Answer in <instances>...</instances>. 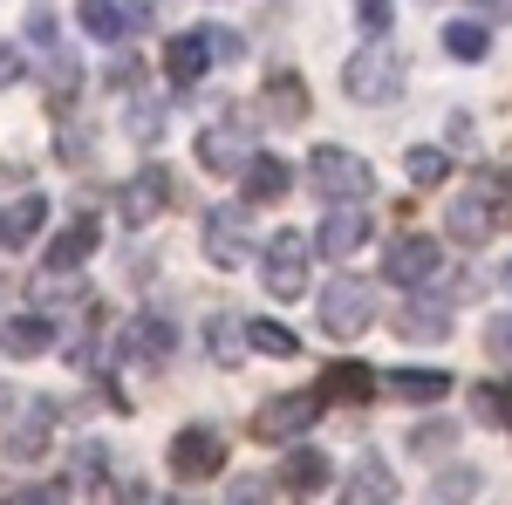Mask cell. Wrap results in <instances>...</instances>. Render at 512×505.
Masks as SVG:
<instances>
[{
	"label": "cell",
	"instance_id": "obj_34",
	"mask_svg": "<svg viewBox=\"0 0 512 505\" xmlns=\"http://www.w3.org/2000/svg\"><path fill=\"white\" fill-rule=\"evenodd\" d=\"M28 41H35L41 55L62 48V21H55V7H28Z\"/></svg>",
	"mask_w": 512,
	"mask_h": 505
},
{
	"label": "cell",
	"instance_id": "obj_17",
	"mask_svg": "<svg viewBox=\"0 0 512 505\" xmlns=\"http://www.w3.org/2000/svg\"><path fill=\"white\" fill-rule=\"evenodd\" d=\"M171 349H178V328H171V321H158V314L123 321V355H130V362H164Z\"/></svg>",
	"mask_w": 512,
	"mask_h": 505
},
{
	"label": "cell",
	"instance_id": "obj_26",
	"mask_svg": "<svg viewBox=\"0 0 512 505\" xmlns=\"http://www.w3.org/2000/svg\"><path fill=\"white\" fill-rule=\"evenodd\" d=\"M48 424H55V410L35 403L28 424H14V437H7V458H41V451H48Z\"/></svg>",
	"mask_w": 512,
	"mask_h": 505
},
{
	"label": "cell",
	"instance_id": "obj_9",
	"mask_svg": "<svg viewBox=\"0 0 512 505\" xmlns=\"http://www.w3.org/2000/svg\"><path fill=\"white\" fill-rule=\"evenodd\" d=\"M171 471H178L185 485L219 478V471H226V437H219V430H205V424L178 430V437H171Z\"/></svg>",
	"mask_w": 512,
	"mask_h": 505
},
{
	"label": "cell",
	"instance_id": "obj_5",
	"mask_svg": "<svg viewBox=\"0 0 512 505\" xmlns=\"http://www.w3.org/2000/svg\"><path fill=\"white\" fill-rule=\"evenodd\" d=\"M260 280H267L274 301H301V294H308V239L274 233V246L260 253Z\"/></svg>",
	"mask_w": 512,
	"mask_h": 505
},
{
	"label": "cell",
	"instance_id": "obj_38",
	"mask_svg": "<svg viewBox=\"0 0 512 505\" xmlns=\"http://www.w3.org/2000/svg\"><path fill=\"white\" fill-rule=\"evenodd\" d=\"M14 505H69V485H62V478H55V485H21Z\"/></svg>",
	"mask_w": 512,
	"mask_h": 505
},
{
	"label": "cell",
	"instance_id": "obj_22",
	"mask_svg": "<svg viewBox=\"0 0 512 505\" xmlns=\"http://www.w3.org/2000/svg\"><path fill=\"white\" fill-rule=\"evenodd\" d=\"M390 396H403V403H444V389H451V376L444 369H390Z\"/></svg>",
	"mask_w": 512,
	"mask_h": 505
},
{
	"label": "cell",
	"instance_id": "obj_8",
	"mask_svg": "<svg viewBox=\"0 0 512 505\" xmlns=\"http://www.w3.org/2000/svg\"><path fill=\"white\" fill-rule=\"evenodd\" d=\"M437 267H444V253L424 233H396L383 246V280H396V287H424V280H437Z\"/></svg>",
	"mask_w": 512,
	"mask_h": 505
},
{
	"label": "cell",
	"instance_id": "obj_40",
	"mask_svg": "<svg viewBox=\"0 0 512 505\" xmlns=\"http://www.w3.org/2000/svg\"><path fill=\"white\" fill-rule=\"evenodd\" d=\"M226 505H267V478H239Z\"/></svg>",
	"mask_w": 512,
	"mask_h": 505
},
{
	"label": "cell",
	"instance_id": "obj_24",
	"mask_svg": "<svg viewBox=\"0 0 512 505\" xmlns=\"http://www.w3.org/2000/svg\"><path fill=\"white\" fill-rule=\"evenodd\" d=\"M280 485H287V492H294V499H315L321 485H328V458H321V451H308V444H301V451H294V458H287V471H280Z\"/></svg>",
	"mask_w": 512,
	"mask_h": 505
},
{
	"label": "cell",
	"instance_id": "obj_6",
	"mask_svg": "<svg viewBox=\"0 0 512 505\" xmlns=\"http://www.w3.org/2000/svg\"><path fill=\"white\" fill-rule=\"evenodd\" d=\"M315 417H321V396L315 389H294V396H274V403L253 417V437H260V444H294L301 430H315Z\"/></svg>",
	"mask_w": 512,
	"mask_h": 505
},
{
	"label": "cell",
	"instance_id": "obj_2",
	"mask_svg": "<svg viewBox=\"0 0 512 505\" xmlns=\"http://www.w3.org/2000/svg\"><path fill=\"white\" fill-rule=\"evenodd\" d=\"M342 89H349V103H396V96H403V62H396L383 41H369V48L349 55Z\"/></svg>",
	"mask_w": 512,
	"mask_h": 505
},
{
	"label": "cell",
	"instance_id": "obj_36",
	"mask_svg": "<svg viewBox=\"0 0 512 505\" xmlns=\"http://www.w3.org/2000/svg\"><path fill=\"white\" fill-rule=\"evenodd\" d=\"M410 451H417V458H444V451H451V424H417L410 430Z\"/></svg>",
	"mask_w": 512,
	"mask_h": 505
},
{
	"label": "cell",
	"instance_id": "obj_39",
	"mask_svg": "<svg viewBox=\"0 0 512 505\" xmlns=\"http://www.w3.org/2000/svg\"><path fill=\"white\" fill-rule=\"evenodd\" d=\"M390 7H376V0H362V7H355V28H362V35H390Z\"/></svg>",
	"mask_w": 512,
	"mask_h": 505
},
{
	"label": "cell",
	"instance_id": "obj_20",
	"mask_svg": "<svg viewBox=\"0 0 512 505\" xmlns=\"http://www.w3.org/2000/svg\"><path fill=\"white\" fill-rule=\"evenodd\" d=\"M267 117L274 123H308V82L294 76V69L267 76Z\"/></svg>",
	"mask_w": 512,
	"mask_h": 505
},
{
	"label": "cell",
	"instance_id": "obj_35",
	"mask_svg": "<svg viewBox=\"0 0 512 505\" xmlns=\"http://www.w3.org/2000/svg\"><path fill=\"white\" fill-rule=\"evenodd\" d=\"M485 355H492L499 369H512V314H492V321H485Z\"/></svg>",
	"mask_w": 512,
	"mask_h": 505
},
{
	"label": "cell",
	"instance_id": "obj_32",
	"mask_svg": "<svg viewBox=\"0 0 512 505\" xmlns=\"http://www.w3.org/2000/svg\"><path fill=\"white\" fill-rule=\"evenodd\" d=\"M123 130H130L137 144H158V137H164V103H130Z\"/></svg>",
	"mask_w": 512,
	"mask_h": 505
},
{
	"label": "cell",
	"instance_id": "obj_23",
	"mask_svg": "<svg viewBox=\"0 0 512 505\" xmlns=\"http://www.w3.org/2000/svg\"><path fill=\"white\" fill-rule=\"evenodd\" d=\"M41 219H48V205H41L35 192H21L7 212H0V246H28V239L41 233Z\"/></svg>",
	"mask_w": 512,
	"mask_h": 505
},
{
	"label": "cell",
	"instance_id": "obj_28",
	"mask_svg": "<svg viewBox=\"0 0 512 505\" xmlns=\"http://www.w3.org/2000/svg\"><path fill=\"white\" fill-rule=\"evenodd\" d=\"M205 349L219 355V362H239V355H246V321H239V314H212V321H205Z\"/></svg>",
	"mask_w": 512,
	"mask_h": 505
},
{
	"label": "cell",
	"instance_id": "obj_15",
	"mask_svg": "<svg viewBox=\"0 0 512 505\" xmlns=\"http://www.w3.org/2000/svg\"><path fill=\"white\" fill-rule=\"evenodd\" d=\"M239 192H246V205H280V198L294 192V164L287 157H253L246 164V178H239Z\"/></svg>",
	"mask_w": 512,
	"mask_h": 505
},
{
	"label": "cell",
	"instance_id": "obj_13",
	"mask_svg": "<svg viewBox=\"0 0 512 505\" xmlns=\"http://www.w3.org/2000/svg\"><path fill=\"white\" fill-rule=\"evenodd\" d=\"M55 349V321L48 314H7L0 321V355H14V362H35V355Z\"/></svg>",
	"mask_w": 512,
	"mask_h": 505
},
{
	"label": "cell",
	"instance_id": "obj_11",
	"mask_svg": "<svg viewBox=\"0 0 512 505\" xmlns=\"http://www.w3.org/2000/svg\"><path fill=\"white\" fill-rule=\"evenodd\" d=\"M246 205H219L212 219H205V260L212 267H246Z\"/></svg>",
	"mask_w": 512,
	"mask_h": 505
},
{
	"label": "cell",
	"instance_id": "obj_31",
	"mask_svg": "<svg viewBox=\"0 0 512 505\" xmlns=\"http://www.w3.org/2000/svg\"><path fill=\"white\" fill-rule=\"evenodd\" d=\"M246 349L280 355V362H287V355H301V342H294V335H287L280 321H246Z\"/></svg>",
	"mask_w": 512,
	"mask_h": 505
},
{
	"label": "cell",
	"instance_id": "obj_42",
	"mask_svg": "<svg viewBox=\"0 0 512 505\" xmlns=\"http://www.w3.org/2000/svg\"><path fill=\"white\" fill-rule=\"evenodd\" d=\"M21 178H28L21 164H0V185H21Z\"/></svg>",
	"mask_w": 512,
	"mask_h": 505
},
{
	"label": "cell",
	"instance_id": "obj_16",
	"mask_svg": "<svg viewBox=\"0 0 512 505\" xmlns=\"http://www.w3.org/2000/svg\"><path fill=\"white\" fill-rule=\"evenodd\" d=\"M383 389V376L369 369V362H328V376H321V403H369Z\"/></svg>",
	"mask_w": 512,
	"mask_h": 505
},
{
	"label": "cell",
	"instance_id": "obj_19",
	"mask_svg": "<svg viewBox=\"0 0 512 505\" xmlns=\"http://www.w3.org/2000/svg\"><path fill=\"white\" fill-rule=\"evenodd\" d=\"M151 21H158L151 7H103V0L82 7V28H89L96 41H117V35H130V28H151Z\"/></svg>",
	"mask_w": 512,
	"mask_h": 505
},
{
	"label": "cell",
	"instance_id": "obj_10",
	"mask_svg": "<svg viewBox=\"0 0 512 505\" xmlns=\"http://www.w3.org/2000/svg\"><path fill=\"white\" fill-rule=\"evenodd\" d=\"M164 205H171V178H164V164H144L137 178H123V185H117V219H123V226H151Z\"/></svg>",
	"mask_w": 512,
	"mask_h": 505
},
{
	"label": "cell",
	"instance_id": "obj_18",
	"mask_svg": "<svg viewBox=\"0 0 512 505\" xmlns=\"http://www.w3.org/2000/svg\"><path fill=\"white\" fill-rule=\"evenodd\" d=\"M390 465L376 458V451H362L355 458V471H349V492H342V505H390Z\"/></svg>",
	"mask_w": 512,
	"mask_h": 505
},
{
	"label": "cell",
	"instance_id": "obj_33",
	"mask_svg": "<svg viewBox=\"0 0 512 505\" xmlns=\"http://www.w3.org/2000/svg\"><path fill=\"white\" fill-rule=\"evenodd\" d=\"M431 492H437V505H465V499L478 492V471H472V465H451V471L431 485Z\"/></svg>",
	"mask_w": 512,
	"mask_h": 505
},
{
	"label": "cell",
	"instance_id": "obj_4",
	"mask_svg": "<svg viewBox=\"0 0 512 505\" xmlns=\"http://www.w3.org/2000/svg\"><path fill=\"white\" fill-rule=\"evenodd\" d=\"M369 321H376V287L355 280V273L328 280V294H321V328H328L335 342H349V335H362Z\"/></svg>",
	"mask_w": 512,
	"mask_h": 505
},
{
	"label": "cell",
	"instance_id": "obj_21",
	"mask_svg": "<svg viewBox=\"0 0 512 505\" xmlns=\"http://www.w3.org/2000/svg\"><path fill=\"white\" fill-rule=\"evenodd\" d=\"M396 335H403V342H444V335H451V308H444V301H410L403 321H396Z\"/></svg>",
	"mask_w": 512,
	"mask_h": 505
},
{
	"label": "cell",
	"instance_id": "obj_1",
	"mask_svg": "<svg viewBox=\"0 0 512 505\" xmlns=\"http://www.w3.org/2000/svg\"><path fill=\"white\" fill-rule=\"evenodd\" d=\"M308 185H315L321 205H355V198H369L376 171H369V157L342 151V144H321V151H308Z\"/></svg>",
	"mask_w": 512,
	"mask_h": 505
},
{
	"label": "cell",
	"instance_id": "obj_7",
	"mask_svg": "<svg viewBox=\"0 0 512 505\" xmlns=\"http://www.w3.org/2000/svg\"><path fill=\"white\" fill-rule=\"evenodd\" d=\"M253 123L233 117V123H219V130H205L198 137V164L205 171H219V178H246V164H253Z\"/></svg>",
	"mask_w": 512,
	"mask_h": 505
},
{
	"label": "cell",
	"instance_id": "obj_41",
	"mask_svg": "<svg viewBox=\"0 0 512 505\" xmlns=\"http://www.w3.org/2000/svg\"><path fill=\"white\" fill-rule=\"evenodd\" d=\"M21 69H28V62H21V48H7V41H0V82H21Z\"/></svg>",
	"mask_w": 512,
	"mask_h": 505
},
{
	"label": "cell",
	"instance_id": "obj_27",
	"mask_svg": "<svg viewBox=\"0 0 512 505\" xmlns=\"http://www.w3.org/2000/svg\"><path fill=\"white\" fill-rule=\"evenodd\" d=\"M472 417L492 430H512V383H478L472 389Z\"/></svg>",
	"mask_w": 512,
	"mask_h": 505
},
{
	"label": "cell",
	"instance_id": "obj_43",
	"mask_svg": "<svg viewBox=\"0 0 512 505\" xmlns=\"http://www.w3.org/2000/svg\"><path fill=\"white\" fill-rule=\"evenodd\" d=\"M506 287H512V260H506Z\"/></svg>",
	"mask_w": 512,
	"mask_h": 505
},
{
	"label": "cell",
	"instance_id": "obj_12",
	"mask_svg": "<svg viewBox=\"0 0 512 505\" xmlns=\"http://www.w3.org/2000/svg\"><path fill=\"white\" fill-rule=\"evenodd\" d=\"M362 239H369V212H362V205H328V212H321L315 253H328V260H349Z\"/></svg>",
	"mask_w": 512,
	"mask_h": 505
},
{
	"label": "cell",
	"instance_id": "obj_37",
	"mask_svg": "<svg viewBox=\"0 0 512 505\" xmlns=\"http://www.w3.org/2000/svg\"><path fill=\"white\" fill-rule=\"evenodd\" d=\"M198 35H205V55H212V62H239V55H246V41H239L233 28H198Z\"/></svg>",
	"mask_w": 512,
	"mask_h": 505
},
{
	"label": "cell",
	"instance_id": "obj_3",
	"mask_svg": "<svg viewBox=\"0 0 512 505\" xmlns=\"http://www.w3.org/2000/svg\"><path fill=\"white\" fill-rule=\"evenodd\" d=\"M506 192H512L506 171H478L472 192L451 205V239H458V246H485V239H492V219H499V198H506Z\"/></svg>",
	"mask_w": 512,
	"mask_h": 505
},
{
	"label": "cell",
	"instance_id": "obj_25",
	"mask_svg": "<svg viewBox=\"0 0 512 505\" xmlns=\"http://www.w3.org/2000/svg\"><path fill=\"white\" fill-rule=\"evenodd\" d=\"M205 35H178V41H164V76L171 82H198L205 76Z\"/></svg>",
	"mask_w": 512,
	"mask_h": 505
},
{
	"label": "cell",
	"instance_id": "obj_14",
	"mask_svg": "<svg viewBox=\"0 0 512 505\" xmlns=\"http://www.w3.org/2000/svg\"><path fill=\"white\" fill-rule=\"evenodd\" d=\"M96 246H103V219H89V212H82L76 226H62V233L48 239V273H76Z\"/></svg>",
	"mask_w": 512,
	"mask_h": 505
},
{
	"label": "cell",
	"instance_id": "obj_29",
	"mask_svg": "<svg viewBox=\"0 0 512 505\" xmlns=\"http://www.w3.org/2000/svg\"><path fill=\"white\" fill-rule=\"evenodd\" d=\"M444 48H451L458 62H485V55H492V35H485V21H451V28H444Z\"/></svg>",
	"mask_w": 512,
	"mask_h": 505
},
{
	"label": "cell",
	"instance_id": "obj_30",
	"mask_svg": "<svg viewBox=\"0 0 512 505\" xmlns=\"http://www.w3.org/2000/svg\"><path fill=\"white\" fill-rule=\"evenodd\" d=\"M403 171H410V185H444V178H451V151H437V144H417V151L403 157Z\"/></svg>",
	"mask_w": 512,
	"mask_h": 505
}]
</instances>
